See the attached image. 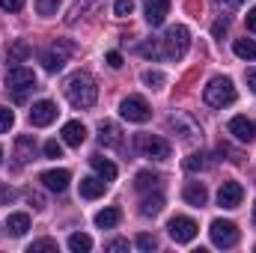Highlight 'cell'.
Instances as JSON below:
<instances>
[{
    "mask_svg": "<svg viewBox=\"0 0 256 253\" xmlns=\"http://www.w3.org/2000/svg\"><path fill=\"white\" fill-rule=\"evenodd\" d=\"M63 92H66V98H68V104L78 108V110L92 108L96 98H98V86H96V80H92L86 72H74V74L66 80Z\"/></svg>",
    "mask_w": 256,
    "mask_h": 253,
    "instance_id": "1",
    "label": "cell"
},
{
    "mask_svg": "<svg viewBox=\"0 0 256 253\" xmlns=\"http://www.w3.org/2000/svg\"><path fill=\"white\" fill-rule=\"evenodd\" d=\"M188 48H191V33H188V27H182V24H173V27L164 33V39H161V54H164L167 60H182V57L188 54Z\"/></svg>",
    "mask_w": 256,
    "mask_h": 253,
    "instance_id": "2",
    "label": "cell"
},
{
    "mask_svg": "<svg viewBox=\"0 0 256 253\" xmlns=\"http://www.w3.org/2000/svg\"><path fill=\"white\" fill-rule=\"evenodd\" d=\"M202 98L208 108H226L236 102V84L230 78H212L202 90Z\"/></svg>",
    "mask_w": 256,
    "mask_h": 253,
    "instance_id": "3",
    "label": "cell"
},
{
    "mask_svg": "<svg viewBox=\"0 0 256 253\" xmlns=\"http://www.w3.org/2000/svg\"><path fill=\"white\" fill-rule=\"evenodd\" d=\"M208 236H212V244L214 248H236L238 244V226L232 224V220H212V226H208Z\"/></svg>",
    "mask_w": 256,
    "mask_h": 253,
    "instance_id": "4",
    "label": "cell"
},
{
    "mask_svg": "<svg viewBox=\"0 0 256 253\" xmlns=\"http://www.w3.org/2000/svg\"><path fill=\"white\" fill-rule=\"evenodd\" d=\"M167 232H170V238H173L176 244H188V242H194V238H196L200 226H196V220H194V218H188V214H176V218H170Z\"/></svg>",
    "mask_w": 256,
    "mask_h": 253,
    "instance_id": "5",
    "label": "cell"
},
{
    "mask_svg": "<svg viewBox=\"0 0 256 253\" xmlns=\"http://www.w3.org/2000/svg\"><path fill=\"white\" fill-rule=\"evenodd\" d=\"M6 86H9V90L15 92V98L21 102L24 92L36 86V74H33L30 68H24V66H12V68L6 72Z\"/></svg>",
    "mask_w": 256,
    "mask_h": 253,
    "instance_id": "6",
    "label": "cell"
},
{
    "mask_svg": "<svg viewBox=\"0 0 256 253\" xmlns=\"http://www.w3.org/2000/svg\"><path fill=\"white\" fill-rule=\"evenodd\" d=\"M137 149H143V155L152 158V161H167L173 155V146L164 137H146V134H140L137 137Z\"/></svg>",
    "mask_w": 256,
    "mask_h": 253,
    "instance_id": "7",
    "label": "cell"
},
{
    "mask_svg": "<svg viewBox=\"0 0 256 253\" xmlns=\"http://www.w3.org/2000/svg\"><path fill=\"white\" fill-rule=\"evenodd\" d=\"M120 114H122V120H128V122H146L152 116V110H149V104H146L143 96H128V98H122Z\"/></svg>",
    "mask_w": 256,
    "mask_h": 253,
    "instance_id": "8",
    "label": "cell"
},
{
    "mask_svg": "<svg viewBox=\"0 0 256 253\" xmlns=\"http://www.w3.org/2000/svg\"><path fill=\"white\" fill-rule=\"evenodd\" d=\"M57 104L54 102H48V98H42V102H36L33 108H30V122L36 128H45V126H51L54 120H57Z\"/></svg>",
    "mask_w": 256,
    "mask_h": 253,
    "instance_id": "9",
    "label": "cell"
},
{
    "mask_svg": "<svg viewBox=\"0 0 256 253\" xmlns=\"http://www.w3.org/2000/svg\"><path fill=\"white\" fill-rule=\"evenodd\" d=\"M226 131H230L238 143H254L256 140V126L248 120V116H232L230 126H226Z\"/></svg>",
    "mask_w": 256,
    "mask_h": 253,
    "instance_id": "10",
    "label": "cell"
},
{
    "mask_svg": "<svg viewBox=\"0 0 256 253\" xmlns=\"http://www.w3.org/2000/svg\"><path fill=\"white\" fill-rule=\"evenodd\" d=\"M242 200H244V188H242L238 182H224L220 190H218V202H220L224 208H238Z\"/></svg>",
    "mask_w": 256,
    "mask_h": 253,
    "instance_id": "11",
    "label": "cell"
},
{
    "mask_svg": "<svg viewBox=\"0 0 256 253\" xmlns=\"http://www.w3.org/2000/svg\"><path fill=\"white\" fill-rule=\"evenodd\" d=\"M39 182L48 190H54V194H63L68 188V182H72V176H68V170H45L39 176Z\"/></svg>",
    "mask_w": 256,
    "mask_h": 253,
    "instance_id": "12",
    "label": "cell"
},
{
    "mask_svg": "<svg viewBox=\"0 0 256 253\" xmlns=\"http://www.w3.org/2000/svg\"><path fill=\"white\" fill-rule=\"evenodd\" d=\"M98 143H102V146H108V149L122 146V131H120V126H116V122H110V120L98 122Z\"/></svg>",
    "mask_w": 256,
    "mask_h": 253,
    "instance_id": "13",
    "label": "cell"
},
{
    "mask_svg": "<svg viewBox=\"0 0 256 253\" xmlns=\"http://www.w3.org/2000/svg\"><path fill=\"white\" fill-rule=\"evenodd\" d=\"M170 15V0H146V21L152 27H161Z\"/></svg>",
    "mask_w": 256,
    "mask_h": 253,
    "instance_id": "14",
    "label": "cell"
},
{
    "mask_svg": "<svg viewBox=\"0 0 256 253\" xmlns=\"http://www.w3.org/2000/svg\"><path fill=\"white\" fill-rule=\"evenodd\" d=\"M170 128H176V131H179V137H182L185 143H196V140H200V134H202L200 126L191 122L188 116H173V120H170Z\"/></svg>",
    "mask_w": 256,
    "mask_h": 253,
    "instance_id": "15",
    "label": "cell"
},
{
    "mask_svg": "<svg viewBox=\"0 0 256 253\" xmlns=\"http://www.w3.org/2000/svg\"><path fill=\"white\" fill-rule=\"evenodd\" d=\"M104 190H108V182H104L102 176H86V179H80V196H84V200H98V196H104Z\"/></svg>",
    "mask_w": 256,
    "mask_h": 253,
    "instance_id": "16",
    "label": "cell"
},
{
    "mask_svg": "<svg viewBox=\"0 0 256 253\" xmlns=\"http://www.w3.org/2000/svg\"><path fill=\"white\" fill-rule=\"evenodd\" d=\"M33 155H36L33 137H30V134H21V137L15 140V161H18V164H27V161H33Z\"/></svg>",
    "mask_w": 256,
    "mask_h": 253,
    "instance_id": "17",
    "label": "cell"
},
{
    "mask_svg": "<svg viewBox=\"0 0 256 253\" xmlns=\"http://www.w3.org/2000/svg\"><path fill=\"white\" fill-rule=\"evenodd\" d=\"M84 140H86V128H84V122L72 120V122L63 126V143L66 146H80Z\"/></svg>",
    "mask_w": 256,
    "mask_h": 253,
    "instance_id": "18",
    "label": "cell"
},
{
    "mask_svg": "<svg viewBox=\"0 0 256 253\" xmlns=\"http://www.w3.org/2000/svg\"><path fill=\"white\" fill-rule=\"evenodd\" d=\"M182 196H185V202L188 206H206V200H208V190H206V185L202 182H188L185 185V190H182Z\"/></svg>",
    "mask_w": 256,
    "mask_h": 253,
    "instance_id": "19",
    "label": "cell"
},
{
    "mask_svg": "<svg viewBox=\"0 0 256 253\" xmlns=\"http://www.w3.org/2000/svg\"><path fill=\"white\" fill-rule=\"evenodd\" d=\"M6 230H9V236H12V238H21V236L30 230V214H24V212L9 214V218H6Z\"/></svg>",
    "mask_w": 256,
    "mask_h": 253,
    "instance_id": "20",
    "label": "cell"
},
{
    "mask_svg": "<svg viewBox=\"0 0 256 253\" xmlns=\"http://www.w3.org/2000/svg\"><path fill=\"white\" fill-rule=\"evenodd\" d=\"M90 164H92V170H96L104 182H114V179H116V164H114V161H108V158H102V155H92Z\"/></svg>",
    "mask_w": 256,
    "mask_h": 253,
    "instance_id": "21",
    "label": "cell"
},
{
    "mask_svg": "<svg viewBox=\"0 0 256 253\" xmlns=\"http://www.w3.org/2000/svg\"><path fill=\"white\" fill-rule=\"evenodd\" d=\"M120 220H122V212L114 208V206H110V208H102V212L96 214V226H98V230H114Z\"/></svg>",
    "mask_w": 256,
    "mask_h": 253,
    "instance_id": "22",
    "label": "cell"
},
{
    "mask_svg": "<svg viewBox=\"0 0 256 253\" xmlns=\"http://www.w3.org/2000/svg\"><path fill=\"white\" fill-rule=\"evenodd\" d=\"M161 208H164V196L161 194L143 196V202H140V214L143 218H155V214H161Z\"/></svg>",
    "mask_w": 256,
    "mask_h": 253,
    "instance_id": "23",
    "label": "cell"
},
{
    "mask_svg": "<svg viewBox=\"0 0 256 253\" xmlns=\"http://www.w3.org/2000/svg\"><path fill=\"white\" fill-rule=\"evenodd\" d=\"M232 51L242 60H256V39H236L232 42Z\"/></svg>",
    "mask_w": 256,
    "mask_h": 253,
    "instance_id": "24",
    "label": "cell"
},
{
    "mask_svg": "<svg viewBox=\"0 0 256 253\" xmlns=\"http://www.w3.org/2000/svg\"><path fill=\"white\" fill-rule=\"evenodd\" d=\"M39 60H42V66H45V72H60V68L66 66V57L57 54V51H42Z\"/></svg>",
    "mask_w": 256,
    "mask_h": 253,
    "instance_id": "25",
    "label": "cell"
},
{
    "mask_svg": "<svg viewBox=\"0 0 256 253\" xmlns=\"http://www.w3.org/2000/svg\"><path fill=\"white\" fill-rule=\"evenodd\" d=\"M30 54H33V48H30L24 39H18V42H12V48H9V63H24Z\"/></svg>",
    "mask_w": 256,
    "mask_h": 253,
    "instance_id": "26",
    "label": "cell"
},
{
    "mask_svg": "<svg viewBox=\"0 0 256 253\" xmlns=\"http://www.w3.org/2000/svg\"><path fill=\"white\" fill-rule=\"evenodd\" d=\"M68 248L74 253H86V250H92V238L86 232H72L68 236Z\"/></svg>",
    "mask_w": 256,
    "mask_h": 253,
    "instance_id": "27",
    "label": "cell"
},
{
    "mask_svg": "<svg viewBox=\"0 0 256 253\" xmlns=\"http://www.w3.org/2000/svg\"><path fill=\"white\" fill-rule=\"evenodd\" d=\"M161 182V176L158 173H149V170H143V173H137V179H134V188L137 190H149V188H155Z\"/></svg>",
    "mask_w": 256,
    "mask_h": 253,
    "instance_id": "28",
    "label": "cell"
},
{
    "mask_svg": "<svg viewBox=\"0 0 256 253\" xmlns=\"http://www.w3.org/2000/svg\"><path fill=\"white\" fill-rule=\"evenodd\" d=\"M164 72H158V68H149V72H143V84L149 86V90H161L164 86Z\"/></svg>",
    "mask_w": 256,
    "mask_h": 253,
    "instance_id": "29",
    "label": "cell"
},
{
    "mask_svg": "<svg viewBox=\"0 0 256 253\" xmlns=\"http://www.w3.org/2000/svg\"><path fill=\"white\" fill-rule=\"evenodd\" d=\"M206 167H208L206 155H188V158H185V170H188V173H196V170H206Z\"/></svg>",
    "mask_w": 256,
    "mask_h": 253,
    "instance_id": "30",
    "label": "cell"
},
{
    "mask_svg": "<svg viewBox=\"0 0 256 253\" xmlns=\"http://www.w3.org/2000/svg\"><path fill=\"white\" fill-rule=\"evenodd\" d=\"M45 250H57V242L54 238H39V242H33L30 244V253H45Z\"/></svg>",
    "mask_w": 256,
    "mask_h": 253,
    "instance_id": "31",
    "label": "cell"
},
{
    "mask_svg": "<svg viewBox=\"0 0 256 253\" xmlns=\"http://www.w3.org/2000/svg\"><path fill=\"white\" fill-rule=\"evenodd\" d=\"M36 9H39V15H57L60 0H36Z\"/></svg>",
    "mask_w": 256,
    "mask_h": 253,
    "instance_id": "32",
    "label": "cell"
},
{
    "mask_svg": "<svg viewBox=\"0 0 256 253\" xmlns=\"http://www.w3.org/2000/svg\"><path fill=\"white\" fill-rule=\"evenodd\" d=\"M12 126H15V114L9 108H0V134H6Z\"/></svg>",
    "mask_w": 256,
    "mask_h": 253,
    "instance_id": "33",
    "label": "cell"
},
{
    "mask_svg": "<svg viewBox=\"0 0 256 253\" xmlns=\"http://www.w3.org/2000/svg\"><path fill=\"white\" fill-rule=\"evenodd\" d=\"M134 244H137L140 250H155V248H158L155 236H146V232H143V236H137V238H134Z\"/></svg>",
    "mask_w": 256,
    "mask_h": 253,
    "instance_id": "34",
    "label": "cell"
},
{
    "mask_svg": "<svg viewBox=\"0 0 256 253\" xmlns=\"http://www.w3.org/2000/svg\"><path fill=\"white\" fill-rule=\"evenodd\" d=\"M114 12H116L120 18L131 15V12H134V0H116V3H114Z\"/></svg>",
    "mask_w": 256,
    "mask_h": 253,
    "instance_id": "35",
    "label": "cell"
},
{
    "mask_svg": "<svg viewBox=\"0 0 256 253\" xmlns=\"http://www.w3.org/2000/svg\"><path fill=\"white\" fill-rule=\"evenodd\" d=\"M42 149H45V158H63V146L57 140H48Z\"/></svg>",
    "mask_w": 256,
    "mask_h": 253,
    "instance_id": "36",
    "label": "cell"
},
{
    "mask_svg": "<svg viewBox=\"0 0 256 253\" xmlns=\"http://www.w3.org/2000/svg\"><path fill=\"white\" fill-rule=\"evenodd\" d=\"M242 3H244V0H218V9H220L224 15H230V12H238Z\"/></svg>",
    "mask_w": 256,
    "mask_h": 253,
    "instance_id": "37",
    "label": "cell"
},
{
    "mask_svg": "<svg viewBox=\"0 0 256 253\" xmlns=\"http://www.w3.org/2000/svg\"><path fill=\"white\" fill-rule=\"evenodd\" d=\"M24 3H27V0H0V6H3L6 12H21Z\"/></svg>",
    "mask_w": 256,
    "mask_h": 253,
    "instance_id": "38",
    "label": "cell"
},
{
    "mask_svg": "<svg viewBox=\"0 0 256 253\" xmlns=\"http://www.w3.org/2000/svg\"><path fill=\"white\" fill-rule=\"evenodd\" d=\"M230 30V21L226 18H220V21H214V27H212V33H214V39H220L224 33Z\"/></svg>",
    "mask_w": 256,
    "mask_h": 253,
    "instance_id": "39",
    "label": "cell"
},
{
    "mask_svg": "<svg viewBox=\"0 0 256 253\" xmlns=\"http://www.w3.org/2000/svg\"><path fill=\"white\" fill-rule=\"evenodd\" d=\"M15 200V190L6 188V185H0V206H6V202H12Z\"/></svg>",
    "mask_w": 256,
    "mask_h": 253,
    "instance_id": "40",
    "label": "cell"
},
{
    "mask_svg": "<svg viewBox=\"0 0 256 253\" xmlns=\"http://www.w3.org/2000/svg\"><path fill=\"white\" fill-rule=\"evenodd\" d=\"M108 250H110V253L128 250V242H126V238H114V242H110V244H108Z\"/></svg>",
    "mask_w": 256,
    "mask_h": 253,
    "instance_id": "41",
    "label": "cell"
},
{
    "mask_svg": "<svg viewBox=\"0 0 256 253\" xmlns=\"http://www.w3.org/2000/svg\"><path fill=\"white\" fill-rule=\"evenodd\" d=\"M108 66H110V68H120V66H122V54H120V51H110V54H108Z\"/></svg>",
    "mask_w": 256,
    "mask_h": 253,
    "instance_id": "42",
    "label": "cell"
},
{
    "mask_svg": "<svg viewBox=\"0 0 256 253\" xmlns=\"http://www.w3.org/2000/svg\"><path fill=\"white\" fill-rule=\"evenodd\" d=\"M244 24H248V30H250V33H256V6L250 9V12H248V18H244Z\"/></svg>",
    "mask_w": 256,
    "mask_h": 253,
    "instance_id": "43",
    "label": "cell"
},
{
    "mask_svg": "<svg viewBox=\"0 0 256 253\" xmlns=\"http://www.w3.org/2000/svg\"><path fill=\"white\" fill-rule=\"evenodd\" d=\"M27 200L33 202V208H45V200H42L39 194H33V190H30V194H27Z\"/></svg>",
    "mask_w": 256,
    "mask_h": 253,
    "instance_id": "44",
    "label": "cell"
},
{
    "mask_svg": "<svg viewBox=\"0 0 256 253\" xmlns=\"http://www.w3.org/2000/svg\"><path fill=\"white\" fill-rule=\"evenodd\" d=\"M248 86L256 92V68H250V72H248Z\"/></svg>",
    "mask_w": 256,
    "mask_h": 253,
    "instance_id": "45",
    "label": "cell"
},
{
    "mask_svg": "<svg viewBox=\"0 0 256 253\" xmlns=\"http://www.w3.org/2000/svg\"><path fill=\"white\" fill-rule=\"evenodd\" d=\"M254 224H256V202H254Z\"/></svg>",
    "mask_w": 256,
    "mask_h": 253,
    "instance_id": "46",
    "label": "cell"
},
{
    "mask_svg": "<svg viewBox=\"0 0 256 253\" xmlns=\"http://www.w3.org/2000/svg\"><path fill=\"white\" fill-rule=\"evenodd\" d=\"M0 158H3V149H0Z\"/></svg>",
    "mask_w": 256,
    "mask_h": 253,
    "instance_id": "47",
    "label": "cell"
}]
</instances>
